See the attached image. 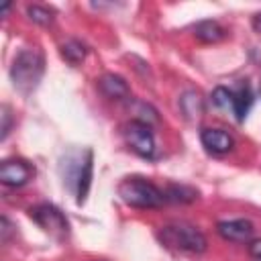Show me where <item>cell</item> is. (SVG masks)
I'll use <instances>...</instances> for the list:
<instances>
[{
	"instance_id": "9a60e30c",
	"label": "cell",
	"mask_w": 261,
	"mask_h": 261,
	"mask_svg": "<svg viewBox=\"0 0 261 261\" xmlns=\"http://www.w3.org/2000/svg\"><path fill=\"white\" fill-rule=\"evenodd\" d=\"M59 49H61V57H63L67 63H71V65H80V63L86 59V55H88L86 45L80 43V41H75V39H69V41L61 43Z\"/></svg>"
},
{
	"instance_id": "ba28073f",
	"label": "cell",
	"mask_w": 261,
	"mask_h": 261,
	"mask_svg": "<svg viewBox=\"0 0 261 261\" xmlns=\"http://www.w3.org/2000/svg\"><path fill=\"white\" fill-rule=\"evenodd\" d=\"M216 230L218 234L224 239V241H232V243H247L253 232H255V226L251 220L247 218H234V220H220L216 224Z\"/></svg>"
},
{
	"instance_id": "277c9868",
	"label": "cell",
	"mask_w": 261,
	"mask_h": 261,
	"mask_svg": "<svg viewBox=\"0 0 261 261\" xmlns=\"http://www.w3.org/2000/svg\"><path fill=\"white\" fill-rule=\"evenodd\" d=\"M65 181L71 184V188L75 190V200L77 204L86 202V196L90 192V184H92V163H94V153L92 149H86L84 153H77V159L71 161V157L65 159Z\"/></svg>"
},
{
	"instance_id": "ffe728a7",
	"label": "cell",
	"mask_w": 261,
	"mask_h": 261,
	"mask_svg": "<svg viewBox=\"0 0 261 261\" xmlns=\"http://www.w3.org/2000/svg\"><path fill=\"white\" fill-rule=\"evenodd\" d=\"M249 253H251L255 259H261V239L251 241V245H249Z\"/></svg>"
},
{
	"instance_id": "52a82bcc",
	"label": "cell",
	"mask_w": 261,
	"mask_h": 261,
	"mask_svg": "<svg viewBox=\"0 0 261 261\" xmlns=\"http://www.w3.org/2000/svg\"><path fill=\"white\" fill-rule=\"evenodd\" d=\"M35 175V167L24 159H6L0 165V181L8 188H20L31 181Z\"/></svg>"
},
{
	"instance_id": "e0dca14e",
	"label": "cell",
	"mask_w": 261,
	"mask_h": 261,
	"mask_svg": "<svg viewBox=\"0 0 261 261\" xmlns=\"http://www.w3.org/2000/svg\"><path fill=\"white\" fill-rule=\"evenodd\" d=\"M212 104L218 106V108H226V110H232V90L224 88V86H218L212 90Z\"/></svg>"
},
{
	"instance_id": "8992f818",
	"label": "cell",
	"mask_w": 261,
	"mask_h": 261,
	"mask_svg": "<svg viewBox=\"0 0 261 261\" xmlns=\"http://www.w3.org/2000/svg\"><path fill=\"white\" fill-rule=\"evenodd\" d=\"M29 214L47 234H51L55 239H65L67 237L69 222H67L65 214L57 206H53V204H39V206L31 208Z\"/></svg>"
},
{
	"instance_id": "d6986e66",
	"label": "cell",
	"mask_w": 261,
	"mask_h": 261,
	"mask_svg": "<svg viewBox=\"0 0 261 261\" xmlns=\"http://www.w3.org/2000/svg\"><path fill=\"white\" fill-rule=\"evenodd\" d=\"M0 118H2V126H0V139L4 141L6 137H8V133H10V128H12V114H10V108L4 104L2 106V110H0Z\"/></svg>"
},
{
	"instance_id": "3957f363",
	"label": "cell",
	"mask_w": 261,
	"mask_h": 261,
	"mask_svg": "<svg viewBox=\"0 0 261 261\" xmlns=\"http://www.w3.org/2000/svg\"><path fill=\"white\" fill-rule=\"evenodd\" d=\"M116 192L120 200L133 208H159L165 202L163 190H159L153 181L139 177V175L124 177L118 184Z\"/></svg>"
},
{
	"instance_id": "5b68a950",
	"label": "cell",
	"mask_w": 261,
	"mask_h": 261,
	"mask_svg": "<svg viewBox=\"0 0 261 261\" xmlns=\"http://www.w3.org/2000/svg\"><path fill=\"white\" fill-rule=\"evenodd\" d=\"M122 137L137 155L145 159H151L155 155V137H153L151 124L133 118L122 126Z\"/></svg>"
},
{
	"instance_id": "9c48e42d",
	"label": "cell",
	"mask_w": 261,
	"mask_h": 261,
	"mask_svg": "<svg viewBox=\"0 0 261 261\" xmlns=\"http://www.w3.org/2000/svg\"><path fill=\"white\" fill-rule=\"evenodd\" d=\"M200 141L206 147V151H210L214 155H224V153L232 151V147H234V139L222 128H202Z\"/></svg>"
},
{
	"instance_id": "7a4b0ae2",
	"label": "cell",
	"mask_w": 261,
	"mask_h": 261,
	"mask_svg": "<svg viewBox=\"0 0 261 261\" xmlns=\"http://www.w3.org/2000/svg\"><path fill=\"white\" fill-rule=\"evenodd\" d=\"M157 237L167 249H173L179 253L200 255L208 247L206 237L194 224H188V222H169L159 228Z\"/></svg>"
},
{
	"instance_id": "2e32d148",
	"label": "cell",
	"mask_w": 261,
	"mask_h": 261,
	"mask_svg": "<svg viewBox=\"0 0 261 261\" xmlns=\"http://www.w3.org/2000/svg\"><path fill=\"white\" fill-rule=\"evenodd\" d=\"M27 14L33 22L41 24V27H49L53 22V10L45 8V6H39V4H29L27 6Z\"/></svg>"
},
{
	"instance_id": "7c38bea8",
	"label": "cell",
	"mask_w": 261,
	"mask_h": 261,
	"mask_svg": "<svg viewBox=\"0 0 261 261\" xmlns=\"http://www.w3.org/2000/svg\"><path fill=\"white\" fill-rule=\"evenodd\" d=\"M179 108H181L184 116L190 118V120L202 118V116H204V110H206V108H204V98H202L198 92H194V90H188V92L181 94V98H179Z\"/></svg>"
},
{
	"instance_id": "4fadbf2b",
	"label": "cell",
	"mask_w": 261,
	"mask_h": 261,
	"mask_svg": "<svg viewBox=\"0 0 261 261\" xmlns=\"http://www.w3.org/2000/svg\"><path fill=\"white\" fill-rule=\"evenodd\" d=\"M194 35L202 43H218L226 37V29L216 20H200L194 29Z\"/></svg>"
},
{
	"instance_id": "8fae6325",
	"label": "cell",
	"mask_w": 261,
	"mask_h": 261,
	"mask_svg": "<svg viewBox=\"0 0 261 261\" xmlns=\"http://www.w3.org/2000/svg\"><path fill=\"white\" fill-rule=\"evenodd\" d=\"M251 104H253V92H251L247 82H241L239 88L232 90V114H234V118L239 122L245 120Z\"/></svg>"
},
{
	"instance_id": "6da1fadb",
	"label": "cell",
	"mask_w": 261,
	"mask_h": 261,
	"mask_svg": "<svg viewBox=\"0 0 261 261\" xmlns=\"http://www.w3.org/2000/svg\"><path fill=\"white\" fill-rule=\"evenodd\" d=\"M45 73V57L39 49L27 47L16 53L10 65V82L20 94H31Z\"/></svg>"
},
{
	"instance_id": "44dd1931",
	"label": "cell",
	"mask_w": 261,
	"mask_h": 261,
	"mask_svg": "<svg viewBox=\"0 0 261 261\" xmlns=\"http://www.w3.org/2000/svg\"><path fill=\"white\" fill-rule=\"evenodd\" d=\"M251 24H253V29H255V33H261V12H257V14L253 16V20H251Z\"/></svg>"
},
{
	"instance_id": "5bb4252c",
	"label": "cell",
	"mask_w": 261,
	"mask_h": 261,
	"mask_svg": "<svg viewBox=\"0 0 261 261\" xmlns=\"http://www.w3.org/2000/svg\"><path fill=\"white\" fill-rule=\"evenodd\" d=\"M165 202H173V204H190L194 200H198V190L184 186V184H169L163 190Z\"/></svg>"
},
{
	"instance_id": "30bf717a",
	"label": "cell",
	"mask_w": 261,
	"mask_h": 261,
	"mask_svg": "<svg viewBox=\"0 0 261 261\" xmlns=\"http://www.w3.org/2000/svg\"><path fill=\"white\" fill-rule=\"evenodd\" d=\"M98 88L110 100H126L130 96V88H128L126 80L116 73H104L98 80Z\"/></svg>"
},
{
	"instance_id": "ac0fdd59",
	"label": "cell",
	"mask_w": 261,
	"mask_h": 261,
	"mask_svg": "<svg viewBox=\"0 0 261 261\" xmlns=\"http://www.w3.org/2000/svg\"><path fill=\"white\" fill-rule=\"evenodd\" d=\"M135 114H137V118H135V120H141V122H147V124H151V122H157V120H159L157 110H155L153 106L145 104V102H137V104H135Z\"/></svg>"
}]
</instances>
